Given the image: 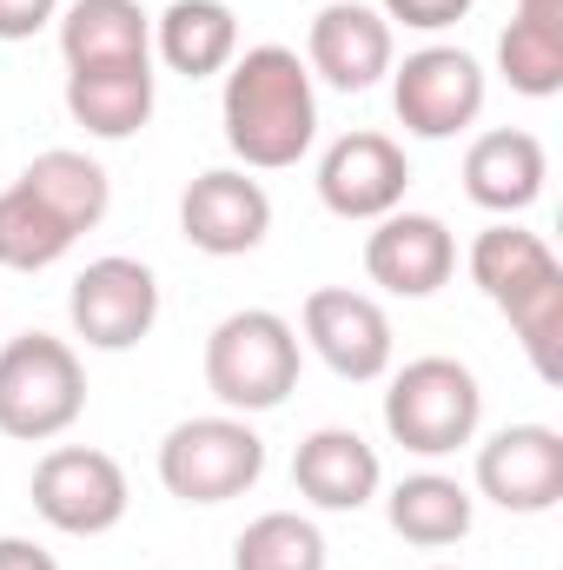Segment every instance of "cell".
<instances>
[{
	"instance_id": "cell-19",
	"label": "cell",
	"mask_w": 563,
	"mask_h": 570,
	"mask_svg": "<svg viewBox=\"0 0 563 570\" xmlns=\"http://www.w3.org/2000/svg\"><path fill=\"white\" fill-rule=\"evenodd\" d=\"M152 53L186 80H213L239 60V20L226 0H172L152 20Z\"/></svg>"
},
{
	"instance_id": "cell-27",
	"label": "cell",
	"mask_w": 563,
	"mask_h": 570,
	"mask_svg": "<svg viewBox=\"0 0 563 570\" xmlns=\"http://www.w3.org/2000/svg\"><path fill=\"white\" fill-rule=\"evenodd\" d=\"M60 20V0H0V40H33Z\"/></svg>"
},
{
	"instance_id": "cell-1",
	"label": "cell",
	"mask_w": 563,
	"mask_h": 570,
	"mask_svg": "<svg viewBox=\"0 0 563 570\" xmlns=\"http://www.w3.org/2000/svg\"><path fill=\"white\" fill-rule=\"evenodd\" d=\"M219 120H226V146L246 159V173H285L298 166L312 140H318V94L305 60L266 40L246 47L226 67V94H219Z\"/></svg>"
},
{
	"instance_id": "cell-24",
	"label": "cell",
	"mask_w": 563,
	"mask_h": 570,
	"mask_svg": "<svg viewBox=\"0 0 563 570\" xmlns=\"http://www.w3.org/2000/svg\"><path fill=\"white\" fill-rule=\"evenodd\" d=\"M73 239L80 233L40 193H27L20 179L0 193V266L7 273H47V266H60L73 253Z\"/></svg>"
},
{
	"instance_id": "cell-29",
	"label": "cell",
	"mask_w": 563,
	"mask_h": 570,
	"mask_svg": "<svg viewBox=\"0 0 563 570\" xmlns=\"http://www.w3.org/2000/svg\"><path fill=\"white\" fill-rule=\"evenodd\" d=\"M517 7H563V0H517Z\"/></svg>"
},
{
	"instance_id": "cell-30",
	"label": "cell",
	"mask_w": 563,
	"mask_h": 570,
	"mask_svg": "<svg viewBox=\"0 0 563 570\" xmlns=\"http://www.w3.org/2000/svg\"><path fill=\"white\" fill-rule=\"evenodd\" d=\"M431 570H451V564H431Z\"/></svg>"
},
{
	"instance_id": "cell-16",
	"label": "cell",
	"mask_w": 563,
	"mask_h": 570,
	"mask_svg": "<svg viewBox=\"0 0 563 570\" xmlns=\"http://www.w3.org/2000/svg\"><path fill=\"white\" fill-rule=\"evenodd\" d=\"M292 484L318 511H365L378 498V484H385V464H378V451L358 431L318 425L292 458Z\"/></svg>"
},
{
	"instance_id": "cell-23",
	"label": "cell",
	"mask_w": 563,
	"mask_h": 570,
	"mask_svg": "<svg viewBox=\"0 0 563 570\" xmlns=\"http://www.w3.org/2000/svg\"><path fill=\"white\" fill-rule=\"evenodd\" d=\"M497 73L524 100L563 94V7H517V20L497 33Z\"/></svg>"
},
{
	"instance_id": "cell-17",
	"label": "cell",
	"mask_w": 563,
	"mask_h": 570,
	"mask_svg": "<svg viewBox=\"0 0 563 570\" xmlns=\"http://www.w3.org/2000/svg\"><path fill=\"white\" fill-rule=\"evenodd\" d=\"M544 179H551L544 140L524 134V127H491V134H477L471 153H464V193H471V206H484L497 219L537 206Z\"/></svg>"
},
{
	"instance_id": "cell-5",
	"label": "cell",
	"mask_w": 563,
	"mask_h": 570,
	"mask_svg": "<svg viewBox=\"0 0 563 570\" xmlns=\"http://www.w3.org/2000/svg\"><path fill=\"white\" fill-rule=\"evenodd\" d=\"M484 425V392H477V372L431 352V358H412L392 392H385V431L392 444H405L412 458H451L464 451Z\"/></svg>"
},
{
	"instance_id": "cell-8",
	"label": "cell",
	"mask_w": 563,
	"mask_h": 570,
	"mask_svg": "<svg viewBox=\"0 0 563 570\" xmlns=\"http://www.w3.org/2000/svg\"><path fill=\"white\" fill-rule=\"evenodd\" d=\"M392 107H398L405 134L451 140V134L477 127V114H484V67L464 47H418V53H405V67H392Z\"/></svg>"
},
{
	"instance_id": "cell-25",
	"label": "cell",
	"mask_w": 563,
	"mask_h": 570,
	"mask_svg": "<svg viewBox=\"0 0 563 570\" xmlns=\"http://www.w3.org/2000/svg\"><path fill=\"white\" fill-rule=\"evenodd\" d=\"M233 570H325V531L298 511H266L233 538Z\"/></svg>"
},
{
	"instance_id": "cell-12",
	"label": "cell",
	"mask_w": 563,
	"mask_h": 570,
	"mask_svg": "<svg viewBox=\"0 0 563 570\" xmlns=\"http://www.w3.org/2000/svg\"><path fill=\"white\" fill-rule=\"evenodd\" d=\"M412 159L392 134H338L318 153V199L338 219H385L405 206Z\"/></svg>"
},
{
	"instance_id": "cell-7",
	"label": "cell",
	"mask_w": 563,
	"mask_h": 570,
	"mask_svg": "<svg viewBox=\"0 0 563 570\" xmlns=\"http://www.w3.org/2000/svg\"><path fill=\"white\" fill-rule=\"evenodd\" d=\"M127 504H134V491H127L120 458H107L93 444H53L33 464V511L67 538H107L127 518Z\"/></svg>"
},
{
	"instance_id": "cell-13",
	"label": "cell",
	"mask_w": 563,
	"mask_h": 570,
	"mask_svg": "<svg viewBox=\"0 0 563 570\" xmlns=\"http://www.w3.org/2000/svg\"><path fill=\"white\" fill-rule=\"evenodd\" d=\"M477 491L511 518H544L563 498V438L551 425H504L477 444Z\"/></svg>"
},
{
	"instance_id": "cell-26",
	"label": "cell",
	"mask_w": 563,
	"mask_h": 570,
	"mask_svg": "<svg viewBox=\"0 0 563 570\" xmlns=\"http://www.w3.org/2000/svg\"><path fill=\"white\" fill-rule=\"evenodd\" d=\"M471 7H477V0H378V13H385L392 27H412V33H444V27H457Z\"/></svg>"
},
{
	"instance_id": "cell-15",
	"label": "cell",
	"mask_w": 563,
	"mask_h": 570,
	"mask_svg": "<svg viewBox=\"0 0 563 570\" xmlns=\"http://www.w3.org/2000/svg\"><path fill=\"white\" fill-rule=\"evenodd\" d=\"M365 273L372 285H385L392 298H431L437 285L457 273V239L437 213H385L372 219V239H365Z\"/></svg>"
},
{
	"instance_id": "cell-21",
	"label": "cell",
	"mask_w": 563,
	"mask_h": 570,
	"mask_svg": "<svg viewBox=\"0 0 563 570\" xmlns=\"http://www.w3.org/2000/svg\"><path fill=\"white\" fill-rule=\"evenodd\" d=\"M20 186L40 193L73 233H93V226L107 219V206H113V179H107V166L87 159V153H73V146H47V153H33L27 173H20Z\"/></svg>"
},
{
	"instance_id": "cell-20",
	"label": "cell",
	"mask_w": 563,
	"mask_h": 570,
	"mask_svg": "<svg viewBox=\"0 0 563 570\" xmlns=\"http://www.w3.org/2000/svg\"><path fill=\"white\" fill-rule=\"evenodd\" d=\"M67 114L93 140H134L152 120V60L146 67H73L67 73Z\"/></svg>"
},
{
	"instance_id": "cell-9",
	"label": "cell",
	"mask_w": 563,
	"mask_h": 570,
	"mask_svg": "<svg viewBox=\"0 0 563 570\" xmlns=\"http://www.w3.org/2000/svg\"><path fill=\"white\" fill-rule=\"evenodd\" d=\"M179 233L206 259H239L259 253L273 233V193L246 166H213L179 193Z\"/></svg>"
},
{
	"instance_id": "cell-11",
	"label": "cell",
	"mask_w": 563,
	"mask_h": 570,
	"mask_svg": "<svg viewBox=\"0 0 563 570\" xmlns=\"http://www.w3.org/2000/svg\"><path fill=\"white\" fill-rule=\"evenodd\" d=\"M305 345L338 372V379H352V385H372V379H385L392 372V352H398V338H392V318H385V305L372 298V292H352V285H318L312 298H305Z\"/></svg>"
},
{
	"instance_id": "cell-22",
	"label": "cell",
	"mask_w": 563,
	"mask_h": 570,
	"mask_svg": "<svg viewBox=\"0 0 563 570\" xmlns=\"http://www.w3.org/2000/svg\"><path fill=\"white\" fill-rule=\"evenodd\" d=\"M471 491L457 484V478H444V471H418V478H405V484H392V498H385V518H392V531L405 538V544H418V551H444V544H457L464 531H471Z\"/></svg>"
},
{
	"instance_id": "cell-18",
	"label": "cell",
	"mask_w": 563,
	"mask_h": 570,
	"mask_svg": "<svg viewBox=\"0 0 563 570\" xmlns=\"http://www.w3.org/2000/svg\"><path fill=\"white\" fill-rule=\"evenodd\" d=\"M60 53L73 67H146L152 60V20L140 0H73L60 7Z\"/></svg>"
},
{
	"instance_id": "cell-4",
	"label": "cell",
	"mask_w": 563,
	"mask_h": 570,
	"mask_svg": "<svg viewBox=\"0 0 563 570\" xmlns=\"http://www.w3.org/2000/svg\"><path fill=\"white\" fill-rule=\"evenodd\" d=\"M87 412L80 352L53 332H20L0 345V438L47 444Z\"/></svg>"
},
{
	"instance_id": "cell-28",
	"label": "cell",
	"mask_w": 563,
	"mask_h": 570,
	"mask_svg": "<svg viewBox=\"0 0 563 570\" xmlns=\"http://www.w3.org/2000/svg\"><path fill=\"white\" fill-rule=\"evenodd\" d=\"M0 570H60L53 551H40L33 538H0Z\"/></svg>"
},
{
	"instance_id": "cell-14",
	"label": "cell",
	"mask_w": 563,
	"mask_h": 570,
	"mask_svg": "<svg viewBox=\"0 0 563 570\" xmlns=\"http://www.w3.org/2000/svg\"><path fill=\"white\" fill-rule=\"evenodd\" d=\"M305 73L338 94H365L392 73V20L365 0H332L305 27Z\"/></svg>"
},
{
	"instance_id": "cell-6",
	"label": "cell",
	"mask_w": 563,
	"mask_h": 570,
	"mask_svg": "<svg viewBox=\"0 0 563 570\" xmlns=\"http://www.w3.org/2000/svg\"><path fill=\"white\" fill-rule=\"evenodd\" d=\"M266 478V438L239 412L179 419L159 438V484L179 504H233Z\"/></svg>"
},
{
	"instance_id": "cell-2",
	"label": "cell",
	"mask_w": 563,
	"mask_h": 570,
	"mask_svg": "<svg viewBox=\"0 0 563 570\" xmlns=\"http://www.w3.org/2000/svg\"><path fill=\"white\" fill-rule=\"evenodd\" d=\"M464 266H471L477 292H484V298L511 318V332L524 338L537 379L557 385L563 379V352H557L563 345V266H557V253H551L537 233L497 219V226H484V233L471 239Z\"/></svg>"
},
{
	"instance_id": "cell-10",
	"label": "cell",
	"mask_w": 563,
	"mask_h": 570,
	"mask_svg": "<svg viewBox=\"0 0 563 570\" xmlns=\"http://www.w3.org/2000/svg\"><path fill=\"white\" fill-rule=\"evenodd\" d=\"M67 318H73V332L93 352L140 345L146 332L159 325V279H152V266L146 259H127V253L93 259L73 279V292H67Z\"/></svg>"
},
{
	"instance_id": "cell-3",
	"label": "cell",
	"mask_w": 563,
	"mask_h": 570,
	"mask_svg": "<svg viewBox=\"0 0 563 570\" xmlns=\"http://www.w3.org/2000/svg\"><path fill=\"white\" fill-rule=\"evenodd\" d=\"M298 365H305V352H298L292 318L266 312V305L226 312L206 332V392L239 419L246 412H279L298 392Z\"/></svg>"
}]
</instances>
